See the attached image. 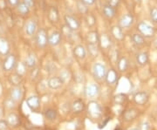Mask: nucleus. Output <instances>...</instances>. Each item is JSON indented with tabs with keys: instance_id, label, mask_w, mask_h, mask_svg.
<instances>
[{
	"instance_id": "4",
	"label": "nucleus",
	"mask_w": 157,
	"mask_h": 130,
	"mask_svg": "<svg viewBox=\"0 0 157 130\" xmlns=\"http://www.w3.org/2000/svg\"><path fill=\"white\" fill-rule=\"evenodd\" d=\"M93 74H94V77L98 80L104 79L107 74L106 66L101 62L95 63L93 67Z\"/></svg>"
},
{
	"instance_id": "5",
	"label": "nucleus",
	"mask_w": 157,
	"mask_h": 130,
	"mask_svg": "<svg viewBox=\"0 0 157 130\" xmlns=\"http://www.w3.org/2000/svg\"><path fill=\"white\" fill-rule=\"evenodd\" d=\"M64 20L66 23V26L72 32H76L80 28L81 24L79 20L73 15H66L64 17Z\"/></svg>"
},
{
	"instance_id": "35",
	"label": "nucleus",
	"mask_w": 157,
	"mask_h": 130,
	"mask_svg": "<svg viewBox=\"0 0 157 130\" xmlns=\"http://www.w3.org/2000/svg\"><path fill=\"white\" fill-rule=\"evenodd\" d=\"M45 115L46 119H48L49 120H53L56 119L57 112L53 109H48V110L45 111Z\"/></svg>"
},
{
	"instance_id": "31",
	"label": "nucleus",
	"mask_w": 157,
	"mask_h": 130,
	"mask_svg": "<svg viewBox=\"0 0 157 130\" xmlns=\"http://www.w3.org/2000/svg\"><path fill=\"white\" fill-rule=\"evenodd\" d=\"M135 101L137 104L143 105L147 101V95L146 93H144V92L137 93L135 95Z\"/></svg>"
},
{
	"instance_id": "42",
	"label": "nucleus",
	"mask_w": 157,
	"mask_h": 130,
	"mask_svg": "<svg viewBox=\"0 0 157 130\" xmlns=\"http://www.w3.org/2000/svg\"><path fill=\"white\" fill-rule=\"evenodd\" d=\"M9 129V124L7 120H0V130H8Z\"/></svg>"
},
{
	"instance_id": "6",
	"label": "nucleus",
	"mask_w": 157,
	"mask_h": 130,
	"mask_svg": "<svg viewBox=\"0 0 157 130\" xmlns=\"http://www.w3.org/2000/svg\"><path fill=\"white\" fill-rule=\"evenodd\" d=\"M87 112L93 119H97L101 115L102 110H101V106L97 102L91 101L87 106Z\"/></svg>"
},
{
	"instance_id": "45",
	"label": "nucleus",
	"mask_w": 157,
	"mask_h": 130,
	"mask_svg": "<svg viewBox=\"0 0 157 130\" xmlns=\"http://www.w3.org/2000/svg\"><path fill=\"white\" fill-rule=\"evenodd\" d=\"M8 2V4L10 5L11 6H13V7H16L17 4L20 2L19 0H6Z\"/></svg>"
},
{
	"instance_id": "13",
	"label": "nucleus",
	"mask_w": 157,
	"mask_h": 130,
	"mask_svg": "<svg viewBox=\"0 0 157 130\" xmlns=\"http://www.w3.org/2000/svg\"><path fill=\"white\" fill-rule=\"evenodd\" d=\"M73 54L76 59H78L79 60H82V59H84L86 57V47H85L84 45H76L73 48Z\"/></svg>"
},
{
	"instance_id": "26",
	"label": "nucleus",
	"mask_w": 157,
	"mask_h": 130,
	"mask_svg": "<svg viewBox=\"0 0 157 130\" xmlns=\"http://www.w3.org/2000/svg\"><path fill=\"white\" fill-rule=\"evenodd\" d=\"M133 44L136 46H142L145 44V38L140 33H134L131 37Z\"/></svg>"
},
{
	"instance_id": "39",
	"label": "nucleus",
	"mask_w": 157,
	"mask_h": 130,
	"mask_svg": "<svg viewBox=\"0 0 157 130\" xmlns=\"http://www.w3.org/2000/svg\"><path fill=\"white\" fill-rule=\"evenodd\" d=\"M15 103H16V101H13L11 97H10V98H8L6 101L5 105H6V108H8V109H12V108H15Z\"/></svg>"
},
{
	"instance_id": "23",
	"label": "nucleus",
	"mask_w": 157,
	"mask_h": 130,
	"mask_svg": "<svg viewBox=\"0 0 157 130\" xmlns=\"http://www.w3.org/2000/svg\"><path fill=\"white\" fill-rule=\"evenodd\" d=\"M15 8L17 10V13L19 15H21V16H26V15H28L29 13H30V11H31V9L25 3H23L22 1H20L17 6H16Z\"/></svg>"
},
{
	"instance_id": "28",
	"label": "nucleus",
	"mask_w": 157,
	"mask_h": 130,
	"mask_svg": "<svg viewBox=\"0 0 157 130\" xmlns=\"http://www.w3.org/2000/svg\"><path fill=\"white\" fill-rule=\"evenodd\" d=\"M22 76H20L17 73H14L10 75L9 77V82L11 83L13 86H18L22 83Z\"/></svg>"
},
{
	"instance_id": "33",
	"label": "nucleus",
	"mask_w": 157,
	"mask_h": 130,
	"mask_svg": "<svg viewBox=\"0 0 157 130\" xmlns=\"http://www.w3.org/2000/svg\"><path fill=\"white\" fill-rule=\"evenodd\" d=\"M87 51L92 57H97L100 52V46L96 44H87Z\"/></svg>"
},
{
	"instance_id": "1",
	"label": "nucleus",
	"mask_w": 157,
	"mask_h": 130,
	"mask_svg": "<svg viewBox=\"0 0 157 130\" xmlns=\"http://www.w3.org/2000/svg\"><path fill=\"white\" fill-rule=\"evenodd\" d=\"M35 43L40 49H44L48 45V34L45 29H38L35 33Z\"/></svg>"
},
{
	"instance_id": "24",
	"label": "nucleus",
	"mask_w": 157,
	"mask_h": 130,
	"mask_svg": "<svg viewBox=\"0 0 157 130\" xmlns=\"http://www.w3.org/2000/svg\"><path fill=\"white\" fill-rule=\"evenodd\" d=\"M7 122L10 126L16 128L20 124V118L15 113H9V115L7 116Z\"/></svg>"
},
{
	"instance_id": "7",
	"label": "nucleus",
	"mask_w": 157,
	"mask_h": 130,
	"mask_svg": "<svg viewBox=\"0 0 157 130\" xmlns=\"http://www.w3.org/2000/svg\"><path fill=\"white\" fill-rule=\"evenodd\" d=\"M11 52V43L6 37L0 36V56L5 57Z\"/></svg>"
},
{
	"instance_id": "27",
	"label": "nucleus",
	"mask_w": 157,
	"mask_h": 130,
	"mask_svg": "<svg viewBox=\"0 0 157 130\" xmlns=\"http://www.w3.org/2000/svg\"><path fill=\"white\" fill-rule=\"evenodd\" d=\"M148 59H149L148 54H147V52H139L136 55V61L140 66H145L147 63L148 62Z\"/></svg>"
},
{
	"instance_id": "21",
	"label": "nucleus",
	"mask_w": 157,
	"mask_h": 130,
	"mask_svg": "<svg viewBox=\"0 0 157 130\" xmlns=\"http://www.w3.org/2000/svg\"><path fill=\"white\" fill-rule=\"evenodd\" d=\"M25 64L26 65L27 68H33L37 65V56L33 52H30L28 55L26 56L25 59Z\"/></svg>"
},
{
	"instance_id": "3",
	"label": "nucleus",
	"mask_w": 157,
	"mask_h": 130,
	"mask_svg": "<svg viewBox=\"0 0 157 130\" xmlns=\"http://www.w3.org/2000/svg\"><path fill=\"white\" fill-rule=\"evenodd\" d=\"M137 30L139 33L141 34L144 38H152L155 33V29L144 21H141L138 24Z\"/></svg>"
},
{
	"instance_id": "20",
	"label": "nucleus",
	"mask_w": 157,
	"mask_h": 130,
	"mask_svg": "<svg viewBox=\"0 0 157 130\" xmlns=\"http://www.w3.org/2000/svg\"><path fill=\"white\" fill-rule=\"evenodd\" d=\"M48 18L52 23H58L59 21V12L56 6H51L49 8Z\"/></svg>"
},
{
	"instance_id": "2",
	"label": "nucleus",
	"mask_w": 157,
	"mask_h": 130,
	"mask_svg": "<svg viewBox=\"0 0 157 130\" xmlns=\"http://www.w3.org/2000/svg\"><path fill=\"white\" fill-rule=\"evenodd\" d=\"M17 57L13 53H9L4 58V60L2 62V68L5 72H11L15 69L16 64H17Z\"/></svg>"
},
{
	"instance_id": "17",
	"label": "nucleus",
	"mask_w": 157,
	"mask_h": 130,
	"mask_svg": "<svg viewBox=\"0 0 157 130\" xmlns=\"http://www.w3.org/2000/svg\"><path fill=\"white\" fill-rule=\"evenodd\" d=\"M112 45V40L111 37L107 34H102L100 35V41H99V46L102 49H109Z\"/></svg>"
},
{
	"instance_id": "37",
	"label": "nucleus",
	"mask_w": 157,
	"mask_h": 130,
	"mask_svg": "<svg viewBox=\"0 0 157 130\" xmlns=\"http://www.w3.org/2000/svg\"><path fill=\"white\" fill-rule=\"evenodd\" d=\"M127 100V96L125 95V94H118L116 96L114 97V101L116 104H122L125 101Z\"/></svg>"
},
{
	"instance_id": "25",
	"label": "nucleus",
	"mask_w": 157,
	"mask_h": 130,
	"mask_svg": "<svg viewBox=\"0 0 157 130\" xmlns=\"http://www.w3.org/2000/svg\"><path fill=\"white\" fill-rule=\"evenodd\" d=\"M84 20L85 23H86V25H87V27H89V28H93V27H94L96 25V17L93 14V13H89V12H87L86 15H85L84 17Z\"/></svg>"
},
{
	"instance_id": "22",
	"label": "nucleus",
	"mask_w": 157,
	"mask_h": 130,
	"mask_svg": "<svg viewBox=\"0 0 157 130\" xmlns=\"http://www.w3.org/2000/svg\"><path fill=\"white\" fill-rule=\"evenodd\" d=\"M26 103H27V106L29 108L32 110L35 111L39 108L40 101H39V98L38 96H31L26 100Z\"/></svg>"
},
{
	"instance_id": "32",
	"label": "nucleus",
	"mask_w": 157,
	"mask_h": 130,
	"mask_svg": "<svg viewBox=\"0 0 157 130\" xmlns=\"http://www.w3.org/2000/svg\"><path fill=\"white\" fill-rule=\"evenodd\" d=\"M26 70H27V67L25 64V62H22V61L17 62L16 67H15V73H17V74H19L20 76L23 77L26 73Z\"/></svg>"
},
{
	"instance_id": "16",
	"label": "nucleus",
	"mask_w": 157,
	"mask_h": 130,
	"mask_svg": "<svg viewBox=\"0 0 157 130\" xmlns=\"http://www.w3.org/2000/svg\"><path fill=\"white\" fill-rule=\"evenodd\" d=\"M111 35L114 40H118V41H122L125 38L123 29L119 25H114L111 28Z\"/></svg>"
},
{
	"instance_id": "12",
	"label": "nucleus",
	"mask_w": 157,
	"mask_h": 130,
	"mask_svg": "<svg viewBox=\"0 0 157 130\" xmlns=\"http://www.w3.org/2000/svg\"><path fill=\"white\" fill-rule=\"evenodd\" d=\"M10 96L13 101H15L16 102L20 101L22 100L23 96H24V91L19 86H13L11 89V92H10Z\"/></svg>"
},
{
	"instance_id": "19",
	"label": "nucleus",
	"mask_w": 157,
	"mask_h": 130,
	"mask_svg": "<svg viewBox=\"0 0 157 130\" xmlns=\"http://www.w3.org/2000/svg\"><path fill=\"white\" fill-rule=\"evenodd\" d=\"M105 79L107 80L108 85H114L118 80V74L114 69H109L107 71V74Z\"/></svg>"
},
{
	"instance_id": "40",
	"label": "nucleus",
	"mask_w": 157,
	"mask_h": 130,
	"mask_svg": "<svg viewBox=\"0 0 157 130\" xmlns=\"http://www.w3.org/2000/svg\"><path fill=\"white\" fill-rule=\"evenodd\" d=\"M39 74V69L36 67L33 68H32V70H31V74H30V77H31V79H33V80H35V79L38 78Z\"/></svg>"
},
{
	"instance_id": "9",
	"label": "nucleus",
	"mask_w": 157,
	"mask_h": 130,
	"mask_svg": "<svg viewBox=\"0 0 157 130\" xmlns=\"http://www.w3.org/2000/svg\"><path fill=\"white\" fill-rule=\"evenodd\" d=\"M62 41V33L58 32V31H54L48 36V45H52V46H58L60 45Z\"/></svg>"
},
{
	"instance_id": "43",
	"label": "nucleus",
	"mask_w": 157,
	"mask_h": 130,
	"mask_svg": "<svg viewBox=\"0 0 157 130\" xmlns=\"http://www.w3.org/2000/svg\"><path fill=\"white\" fill-rule=\"evenodd\" d=\"M22 2L28 6L30 9H32L34 6V0H22Z\"/></svg>"
},
{
	"instance_id": "46",
	"label": "nucleus",
	"mask_w": 157,
	"mask_h": 130,
	"mask_svg": "<svg viewBox=\"0 0 157 130\" xmlns=\"http://www.w3.org/2000/svg\"><path fill=\"white\" fill-rule=\"evenodd\" d=\"M1 94H2V87H1V85H0V95H1Z\"/></svg>"
},
{
	"instance_id": "10",
	"label": "nucleus",
	"mask_w": 157,
	"mask_h": 130,
	"mask_svg": "<svg viewBox=\"0 0 157 130\" xmlns=\"http://www.w3.org/2000/svg\"><path fill=\"white\" fill-rule=\"evenodd\" d=\"M99 93H100V87L94 83H90L85 88V94L88 98H94L99 94Z\"/></svg>"
},
{
	"instance_id": "11",
	"label": "nucleus",
	"mask_w": 157,
	"mask_h": 130,
	"mask_svg": "<svg viewBox=\"0 0 157 130\" xmlns=\"http://www.w3.org/2000/svg\"><path fill=\"white\" fill-rule=\"evenodd\" d=\"M38 31V24L36 21H34L33 19L28 20L25 25V32L27 34L28 36L32 37L34 36L35 33Z\"/></svg>"
},
{
	"instance_id": "50",
	"label": "nucleus",
	"mask_w": 157,
	"mask_h": 130,
	"mask_svg": "<svg viewBox=\"0 0 157 130\" xmlns=\"http://www.w3.org/2000/svg\"><path fill=\"white\" fill-rule=\"evenodd\" d=\"M133 130H136V129H133Z\"/></svg>"
},
{
	"instance_id": "48",
	"label": "nucleus",
	"mask_w": 157,
	"mask_h": 130,
	"mask_svg": "<svg viewBox=\"0 0 157 130\" xmlns=\"http://www.w3.org/2000/svg\"><path fill=\"white\" fill-rule=\"evenodd\" d=\"M136 1H140V0H136Z\"/></svg>"
},
{
	"instance_id": "18",
	"label": "nucleus",
	"mask_w": 157,
	"mask_h": 130,
	"mask_svg": "<svg viewBox=\"0 0 157 130\" xmlns=\"http://www.w3.org/2000/svg\"><path fill=\"white\" fill-rule=\"evenodd\" d=\"M102 14L107 19H112V18L115 17L116 9L112 7V6H110L109 5L106 4V5H104L103 7H102Z\"/></svg>"
},
{
	"instance_id": "15",
	"label": "nucleus",
	"mask_w": 157,
	"mask_h": 130,
	"mask_svg": "<svg viewBox=\"0 0 157 130\" xmlns=\"http://www.w3.org/2000/svg\"><path fill=\"white\" fill-rule=\"evenodd\" d=\"M86 41L87 42V44H96V45H99L100 34L95 30L90 31L86 35Z\"/></svg>"
},
{
	"instance_id": "49",
	"label": "nucleus",
	"mask_w": 157,
	"mask_h": 130,
	"mask_svg": "<svg viewBox=\"0 0 157 130\" xmlns=\"http://www.w3.org/2000/svg\"><path fill=\"white\" fill-rule=\"evenodd\" d=\"M45 130H50V129H45Z\"/></svg>"
},
{
	"instance_id": "38",
	"label": "nucleus",
	"mask_w": 157,
	"mask_h": 130,
	"mask_svg": "<svg viewBox=\"0 0 157 130\" xmlns=\"http://www.w3.org/2000/svg\"><path fill=\"white\" fill-rule=\"evenodd\" d=\"M70 76H71V74L70 73L68 72L67 70H63L61 73H60V79L63 80V82L65 83L66 81H67L68 79H70Z\"/></svg>"
},
{
	"instance_id": "8",
	"label": "nucleus",
	"mask_w": 157,
	"mask_h": 130,
	"mask_svg": "<svg viewBox=\"0 0 157 130\" xmlns=\"http://www.w3.org/2000/svg\"><path fill=\"white\" fill-rule=\"evenodd\" d=\"M134 21H135L134 16L131 13H126L119 20V26H121L122 29L129 28L130 26L133 25Z\"/></svg>"
},
{
	"instance_id": "34",
	"label": "nucleus",
	"mask_w": 157,
	"mask_h": 130,
	"mask_svg": "<svg viewBox=\"0 0 157 130\" xmlns=\"http://www.w3.org/2000/svg\"><path fill=\"white\" fill-rule=\"evenodd\" d=\"M77 9L78 11L81 13V14H86L88 12V8L87 6H86L84 3L81 0H78L77 1Z\"/></svg>"
},
{
	"instance_id": "14",
	"label": "nucleus",
	"mask_w": 157,
	"mask_h": 130,
	"mask_svg": "<svg viewBox=\"0 0 157 130\" xmlns=\"http://www.w3.org/2000/svg\"><path fill=\"white\" fill-rule=\"evenodd\" d=\"M63 84H64L63 80L60 79V77H58V76H52L47 81L48 86L50 87L51 89H53V90L60 88L63 86Z\"/></svg>"
},
{
	"instance_id": "41",
	"label": "nucleus",
	"mask_w": 157,
	"mask_h": 130,
	"mask_svg": "<svg viewBox=\"0 0 157 130\" xmlns=\"http://www.w3.org/2000/svg\"><path fill=\"white\" fill-rule=\"evenodd\" d=\"M120 4H121V0H108V2H107V5H109L115 9H117Z\"/></svg>"
},
{
	"instance_id": "29",
	"label": "nucleus",
	"mask_w": 157,
	"mask_h": 130,
	"mask_svg": "<svg viewBox=\"0 0 157 130\" xmlns=\"http://www.w3.org/2000/svg\"><path fill=\"white\" fill-rule=\"evenodd\" d=\"M85 109V104L84 102L82 101L81 100H76L75 101L73 102L72 105V110L73 113H78L80 112H82Z\"/></svg>"
},
{
	"instance_id": "30",
	"label": "nucleus",
	"mask_w": 157,
	"mask_h": 130,
	"mask_svg": "<svg viewBox=\"0 0 157 130\" xmlns=\"http://www.w3.org/2000/svg\"><path fill=\"white\" fill-rule=\"evenodd\" d=\"M118 69L121 71V72H125L128 70L129 66V62L128 60V59L126 57H121L117 62Z\"/></svg>"
},
{
	"instance_id": "36",
	"label": "nucleus",
	"mask_w": 157,
	"mask_h": 130,
	"mask_svg": "<svg viewBox=\"0 0 157 130\" xmlns=\"http://www.w3.org/2000/svg\"><path fill=\"white\" fill-rule=\"evenodd\" d=\"M150 18L154 24H157V7H153L150 11Z\"/></svg>"
},
{
	"instance_id": "44",
	"label": "nucleus",
	"mask_w": 157,
	"mask_h": 130,
	"mask_svg": "<svg viewBox=\"0 0 157 130\" xmlns=\"http://www.w3.org/2000/svg\"><path fill=\"white\" fill-rule=\"evenodd\" d=\"M81 1L84 3L86 6H94L96 2V0H81Z\"/></svg>"
},
{
	"instance_id": "47",
	"label": "nucleus",
	"mask_w": 157,
	"mask_h": 130,
	"mask_svg": "<svg viewBox=\"0 0 157 130\" xmlns=\"http://www.w3.org/2000/svg\"><path fill=\"white\" fill-rule=\"evenodd\" d=\"M116 130H121V129H120V128H118V129H116Z\"/></svg>"
}]
</instances>
